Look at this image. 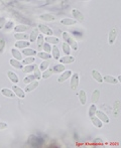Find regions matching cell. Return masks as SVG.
Returning <instances> with one entry per match:
<instances>
[{"instance_id":"obj_1","label":"cell","mask_w":121,"mask_h":148,"mask_svg":"<svg viewBox=\"0 0 121 148\" xmlns=\"http://www.w3.org/2000/svg\"><path fill=\"white\" fill-rule=\"evenodd\" d=\"M62 37H63V39H64V42L68 43L73 51H78V42H77L76 39H75L70 33L67 32V31H64V32L62 33Z\"/></svg>"},{"instance_id":"obj_2","label":"cell","mask_w":121,"mask_h":148,"mask_svg":"<svg viewBox=\"0 0 121 148\" xmlns=\"http://www.w3.org/2000/svg\"><path fill=\"white\" fill-rule=\"evenodd\" d=\"M37 29L41 31V34H45L47 36H53L54 34V31L52 29L51 27H49V26H47L45 24H38V26H37Z\"/></svg>"},{"instance_id":"obj_3","label":"cell","mask_w":121,"mask_h":148,"mask_svg":"<svg viewBox=\"0 0 121 148\" xmlns=\"http://www.w3.org/2000/svg\"><path fill=\"white\" fill-rule=\"evenodd\" d=\"M79 82H80V76H79V74H77V73H74V74L71 76V88L73 90H76L78 88L79 86Z\"/></svg>"},{"instance_id":"obj_4","label":"cell","mask_w":121,"mask_h":148,"mask_svg":"<svg viewBox=\"0 0 121 148\" xmlns=\"http://www.w3.org/2000/svg\"><path fill=\"white\" fill-rule=\"evenodd\" d=\"M73 75V72L70 70H65L63 73H60L59 79H58V82L59 83H65L68 79L71 78V76Z\"/></svg>"},{"instance_id":"obj_5","label":"cell","mask_w":121,"mask_h":148,"mask_svg":"<svg viewBox=\"0 0 121 148\" xmlns=\"http://www.w3.org/2000/svg\"><path fill=\"white\" fill-rule=\"evenodd\" d=\"M11 90L14 92L16 97L20 98V99H24V98H25V92H24V90H22L20 87H18L17 85H13Z\"/></svg>"},{"instance_id":"obj_6","label":"cell","mask_w":121,"mask_h":148,"mask_svg":"<svg viewBox=\"0 0 121 148\" xmlns=\"http://www.w3.org/2000/svg\"><path fill=\"white\" fill-rule=\"evenodd\" d=\"M95 116L97 118H99L100 120L102 121V123H105V124H107V123H109L110 122V119L109 117L107 116V114L105 113V112H103V111H100V110H97L96 111V114H95Z\"/></svg>"},{"instance_id":"obj_7","label":"cell","mask_w":121,"mask_h":148,"mask_svg":"<svg viewBox=\"0 0 121 148\" xmlns=\"http://www.w3.org/2000/svg\"><path fill=\"white\" fill-rule=\"evenodd\" d=\"M72 15H73V19H75L77 22L84 21V15L81 13V11H79L76 8H73L72 9Z\"/></svg>"},{"instance_id":"obj_8","label":"cell","mask_w":121,"mask_h":148,"mask_svg":"<svg viewBox=\"0 0 121 148\" xmlns=\"http://www.w3.org/2000/svg\"><path fill=\"white\" fill-rule=\"evenodd\" d=\"M30 42L28 40H17L14 45V47L17 49H24L26 47H30Z\"/></svg>"},{"instance_id":"obj_9","label":"cell","mask_w":121,"mask_h":148,"mask_svg":"<svg viewBox=\"0 0 121 148\" xmlns=\"http://www.w3.org/2000/svg\"><path fill=\"white\" fill-rule=\"evenodd\" d=\"M75 58L73 56H64V57L60 58L59 62L60 64H73L75 62Z\"/></svg>"},{"instance_id":"obj_10","label":"cell","mask_w":121,"mask_h":148,"mask_svg":"<svg viewBox=\"0 0 121 148\" xmlns=\"http://www.w3.org/2000/svg\"><path fill=\"white\" fill-rule=\"evenodd\" d=\"M38 85H39V82L38 81H33V82H31L30 83V84H28V86L24 88V92H25V94L26 93H30V92H32V91H34L35 89L38 87Z\"/></svg>"},{"instance_id":"obj_11","label":"cell","mask_w":121,"mask_h":148,"mask_svg":"<svg viewBox=\"0 0 121 148\" xmlns=\"http://www.w3.org/2000/svg\"><path fill=\"white\" fill-rule=\"evenodd\" d=\"M116 37H117V29L116 28H112L109 32V36H108V41H109V45H114L116 40Z\"/></svg>"},{"instance_id":"obj_12","label":"cell","mask_w":121,"mask_h":148,"mask_svg":"<svg viewBox=\"0 0 121 148\" xmlns=\"http://www.w3.org/2000/svg\"><path fill=\"white\" fill-rule=\"evenodd\" d=\"M21 53L23 55V57H35L37 55V51L30 47H26V49H22Z\"/></svg>"},{"instance_id":"obj_13","label":"cell","mask_w":121,"mask_h":148,"mask_svg":"<svg viewBox=\"0 0 121 148\" xmlns=\"http://www.w3.org/2000/svg\"><path fill=\"white\" fill-rule=\"evenodd\" d=\"M103 82L108 83V84H111V85H116L119 83L115 77L110 76V75H105V76H103Z\"/></svg>"},{"instance_id":"obj_14","label":"cell","mask_w":121,"mask_h":148,"mask_svg":"<svg viewBox=\"0 0 121 148\" xmlns=\"http://www.w3.org/2000/svg\"><path fill=\"white\" fill-rule=\"evenodd\" d=\"M39 18L43 21H47V22H51V21H55L57 18H56L55 15L51 13H43V14H41L39 15Z\"/></svg>"},{"instance_id":"obj_15","label":"cell","mask_w":121,"mask_h":148,"mask_svg":"<svg viewBox=\"0 0 121 148\" xmlns=\"http://www.w3.org/2000/svg\"><path fill=\"white\" fill-rule=\"evenodd\" d=\"M11 55H12V58L17 60H20L21 62L22 60H23V55L21 53V51H18L17 49H15V47H13V49H11Z\"/></svg>"},{"instance_id":"obj_16","label":"cell","mask_w":121,"mask_h":148,"mask_svg":"<svg viewBox=\"0 0 121 148\" xmlns=\"http://www.w3.org/2000/svg\"><path fill=\"white\" fill-rule=\"evenodd\" d=\"M52 59H55L57 60H60V51L59 49V47H57V45H53V47H52Z\"/></svg>"},{"instance_id":"obj_17","label":"cell","mask_w":121,"mask_h":148,"mask_svg":"<svg viewBox=\"0 0 121 148\" xmlns=\"http://www.w3.org/2000/svg\"><path fill=\"white\" fill-rule=\"evenodd\" d=\"M7 77H8V79L11 81V83H13L14 85L17 84V83L19 82V78H18V76L14 72H12V71H8Z\"/></svg>"},{"instance_id":"obj_18","label":"cell","mask_w":121,"mask_h":148,"mask_svg":"<svg viewBox=\"0 0 121 148\" xmlns=\"http://www.w3.org/2000/svg\"><path fill=\"white\" fill-rule=\"evenodd\" d=\"M45 42L50 43L51 45H57L58 43H60V38L56 36H45Z\"/></svg>"},{"instance_id":"obj_19","label":"cell","mask_w":121,"mask_h":148,"mask_svg":"<svg viewBox=\"0 0 121 148\" xmlns=\"http://www.w3.org/2000/svg\"><path fill=\"white\" fill-rule=\"evenodd\" d=\"M92 77L97 83H103V76L97 70H92Z\"/></svg>"},{"instance_id":"obj_20","label":"cell","mask_w":121,"mask_h":148,"mask_svg":"<svg viewBox=\"0 0 121 148\" xmlns=\"http://www.w3.org/2000/svg\"><path fill=\"white\" fill-rule=\"evenodd\" d=\"M9 64H10V66H13V68H15V69H17V70H22V69H23V66H24L23 64H21V62H20V60H17L15 59L10 60Z\"/></svg>"},{"instance_id":"obj_21","label":"cell","mask_w":121,"mask_h":148,"mask_svg":"<svg viewBox=\"0 0 121 148\" xmlns=\"http://www.w3.org/2000/svg\"><path fill=\"white\" fill-rule=\"evenodd\" d=\"M28 29V26L25 25V24H18V25L14 26L13 28L15 33H24Z\"/></svg>"},{"instance_id":"obj_22","label":"cell","mask_w":121,"mask_h":148,"mask_svg":"<svg viewBox=\"0 0 121 148\" xmlns=\"http://www.w3.org/2000/svg\"><path fill=\"white\" fill-rule=\"evenodd\" d=\"M79 101H80L81 105H85L87 103V94L84 90H80L79 92Z\"/></svg>"},{"instance_id":"obj_23","label":"cell","mask_w":121,"mask_h":148,"mask_svg":"<svg viewBox=\"0 0 121 148\" xmlns=\"http://www.w3.org/2000/svg\"><path fill=\"white\" fill-rule=\"evenodd\" d=\"M1 94L3 96H5V97L7 98H13L14 96H15V94H14V92L12 91L11 89H8V88H3L1 89Z\"/></svg>"},{"instance_id":"obj_24","label":"cell","mask_w":121,"mask_h":148,"mask_svg":"<svg viewBox=\"0 0 121 148\" xmlns=\"http://www.w3.org/2000/svg\"><path fill=\"white\" fill-rule=\"evenodd\" d=\"M60 23L65 26H71V25H74V24L77 23V21L73 18H63L60 20Z\"/></svg>"},{"instance_id":"obj_25","label":"cell","mask_w":121,"mask_h":148,"mask_svg":"<svg viewBox=\"0 0 121 148\" xmlns=\"http://www.w3.org/2000/svg\"><path fill=\"white\" fill-rule=\"evenodd\" d=\"M36 66H37V64H28V66H23L22 71H23V73H25V74H30V73H33V71L35 70V68H36Z\"/></svg>"},{"instance_id":"obj_26","label":"cell","mask_w":121,"mask_h":148,"mask_svg":"<svg viewBox=\"0 0 121 148\" xmlns=\"http://www.w3.org/2000/svg\"><path fill=\"white\" fill-rule=\"evenodd\" d=\"M91 122L93 123V125L96 127V128H102V127H103V123H102V121L100 120L99 118L96 117V116L91 117Z\"/></svg>"},{"instance_id":"obj_27","label":"cell","mask_w":121,"mask_h":148,"mask_svg":"<svg viewBox=\"0 0 121 148\" xmlns=\"http://www.w3.org/2000/svg\"><path fill=\"white\" fill-rule=\"evenodd\" d=\"M65 70H66V66H65V64H57L53 68V73H56V74H60V73H63Z\"/></svg>"},{"instance_id":"obj_28","label":"cell","mask_w":121,"mask_h":148,"mask_svg":"<svg viewBox=\"0 0 121 148\" xmlns=\"http://www.w3.org/2000/svg\"><path fill=\"white\" fill-rule=\"evenodd\" d=\"M35 58L34 57H25L23 58V60H21V64L23 66H28V64H32L35 62Z\"/></svg>"},{"instance_id":"obj_29","label":"cell","mask_w":121,"mask_h":148,"mask_svg":"<svg viewBox=\"0 0 121 148\" xmlns=\"http://www.w3.org/2000/svg\"><path fill=\"white\" fill-rule=\"evenodd\" d=\"M99 98H100V91L98 89H96L95 91H94L93 93H92V96H91V101H92V103H93V104L97 103L98 100H99Z\"/></svg>"},{"instance_id":"obj_30","label":"cell","mask_w":121,"mask_h":148,"mask_svg":"<svg viewBox=\"0 0 121 148\" xmlns=\"http://www.w3.org/2000/svg\"><path fill=\"white\" fill-rule=\"evenodd\" d=\"M50 66H51V60H43V62H41V64L38 66V68H39V70H41V72H43V71H45L47 69H49Z\"/></svg>"},{"instance_id":"obj_31","label":"cell","mask_w":121,"mask_h":148,"mask_svg":"<svg viewBox=\"0 0 121 148\" xmlns=\"http://www.w3.org/2000/svg\"><path fill=\"white\" fill-rule=\"evenodd\" d=\"M62 49H63V51H64V55L65 56H70L71 55L72 49H71L70 45H69L67 42H63L62 43Z\"/></svg>"},{"instance_id":"obj_32","label":"cell","mask_w":121,"mask_h":148,"mask_svg":"<svg viewBox=\"0 0 121 148\" xmlns=\"http://www.w3.org/2000/svg\"><path fill=\"white\" fill-rule=\"evenodd\" d=\"M14 38L16 40H28V38H30V35L25 34V33H15Z\"/></svg>"},{"instance_id":"obj_33","label":"cell","mask_w":121,"mask_h":148,"mask_svg":"<svg viewBox=\"0 0 121 148\" xmlns=\"http://www.w3.org/2000/svg\"><path fill=\"white\" fill-rule=\"evenodd\" d=\"M37 57L39 59L43 60H51L52 59V55L51 53H45V51H41V53H37Z\"/></svg>"},{"instance_id":"obj_34","label":"cell","mask_w":121,"mask_h":148,"mask_svg":"<svg viewBox=\"0 0 121 148\" xmlns=\"http://www.w3.org/2000/svg\"><path fill=\"white\" fill-rule=\"evenodd\" d=\"M35 42H36L37 47H38V49H41L43 45H45V36H43V34H38Z\"/></svg>"},{"instance_id":"obj_35","label":"cell","mask_w":121,"mask_h":148,"mask_svg":"<svg viewBox=\"0 0 121 148\" xmlns=\"http://www.w3.org/2000/svg\"><path fill=\"white\" fill-rule=\"evenodd\" d=\"M38 29H33L32 32L30 34V42H35L36 41V38L37 36H38Z\"/></svg>"},{"instance_id":"obj_36","label":"cell","mask_w":121,"mask_h":148,"mask_svg":"<svg viewBox=\"0 0 121 148\" xmlns=\"http://www.w3.org/2000/svg\"><path fill=\"white\" fill-rule=\"evenodd\" d=\"M53 75V69H51V68H49V69H47L45 71H43V73H41V79H49L50 77Z\"/></svg>"},{"instance_id":"obj_37","label":"cell","mask_w":121,"mask_h":148,"mask_svg":"<svg viewBox=\"0 0 121 148\" xmlns=\"http://www.w3.org/2000/svg\"><path fill=\"white\" fill-rule=\"evenodd\" d=\"M96 111H97V106H96L95 104H92L90 107H89V111H88L89 117L91 118V117H93V116H95Z\"/></svg>"},{"instance_id":"obj_38","label":"cell","mask_w":121,"mask_h":148,"mask_svg":"<svg viewBox=\"0 0 121 148\" xmlns=\"http://www.w3.org/2000/svg\"><path fill=\"white\" fill-rule=\"evenodd\" d=\"M33 76L35 77V80L36 81H39L41 79V71L39 70L38 66L35 68V70L33 71Z\"/></svg>"},{"instance_id":"obj_39","label":"cell","mask_w":121,"mask_h":148,"mask_svg":"<svg viewBox=\"0 0 121 148\" xmlns=\"http://www.w3.org/2000/svg\"><path fill=\"white\" fill-rule=\"evenodd\" d=\"M52 47H53V45H51L50 43L47 42H45V45H43V51H45V53H52Z\"/></svg>"},{"instance_id":"obj_40","label":"cell","mask_w":121,"mask_h":148,"mask_svg":"<svg viewBox=\"0 0 121 148\" xmlns=\"http://www.w3.org/2000/svg\"><path fill=\"white\" fill-rule=\"evenodd\" d=\"M33 81H35V77L33 76V74L28 75V76L23 79V83H25V84H30V83L33 82Z\"/></svg>"},{"instance_id":"obj_41","label":"cell","mask_w":121,"mask_h":148,"mask_svg":"<svg viewBox=\"0 0 121 148\" xmlns=\"http://www.w3.org/2000/svg\"><path fill=\"white\" fill-rule=\"evenodd\" d=\"M14 22L11 21V20H9V21L6 22L5 26H4V28H5L6 30H9V29H12V28H14Z\"/></svg>"},{"instance_id":"obj_42","label":"cell","mask_w":121,"mask_h":148,"mask_svg":"<svg viewBox=\"0 0 121 148\" xmlns=\"http://www.w3.org/2000/svg\"><path fill=\"white\" fill-rule=\"evenodd\" d=\"M5 40H4L3 38H0V55H2V53H4V49H5Z\"/></svg>"},{"instance_id":"obj_43","label":"cell","mask_w":121,"mask_h":148,"mask_svg":"<svg viewBox=\"0 0 121 148\" xmlns=\"http://www.w3.org/2000/svg\"><path fill=\"white\" fill-rule=\"evenodd\" d=\"M8 128V124L3 121H0V131L1 130H5V129Z\"/></svg>"},{"instance_id":"obj_44","label":"cell","mask_w":121,"mask_h":148,"mask_svg":"<svg viewBox=\"0 0 121 148\" xmlns=\"http://www.w3.org/2000/svg\"><path fill=\"white\" fill-rule=\"evenodd\" d=\"M6 19L4 17H0V29H2V28H4V26H5L6 24Z\"/></svg>"},{"instance_id":"obj_45","label":"cell","mask_w":121,"mask_h":148,"mask_svg":"<svg viewBox=\"0 0 121 148\" xmlns=\"http://www.w3.org/2000/svg\"><path fill=\"white\" fill-rule=\"evenodd\" d=\"M95 142H96V143H97V142H100V143H102V140H100V138H96Z\"/></svg>"},{"instance_id":"obj_46","label":"cell","mask_w":121,"mask_h":148,"mask_svg":"<svg viewBox=\"0 0 121 148\" xmlns=\"http://www.w3.org/2000/svg\"><path fill=\"white\" fill-rule=\"evenodd\" d=\"M116 79H117V81H118V82H120V80H121V76H118Z\"/></svg>"}]
</instances>
